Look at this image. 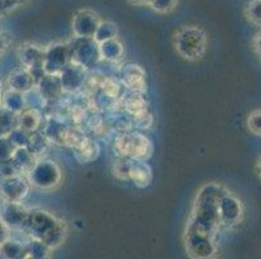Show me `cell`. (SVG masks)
<instances>
[{
    "label": "cell",
    "mask_w": 261,
    "mask_h": 259,
    "mask_svg": "<svg viewBox=\"0 0 261 259\" xmlns=\"http://www.w3.org/2000/svg\"><path fill=\"white\" fill-rule=\"evenodd\" d=\"M121 83L129 91L139 92V94H143L147 91L146 73L141 66L135 65V64H129V65L123 66Z\"/></svg>",
    "instance_id": "cell-6"
},
{
    "label": "cell",
    "mask_w": 261,
    "mask_h": 259,
    "mask_svg": "<svg viewBox=\"0 0 261 259\" xmlns=\"http://www.w3.org/2000/svg\"><path fill=\"white\" fill-rule=\"evenodd\" d=\"M22 254H26V246L21 245L20 242L13 241L9 237L0 245V256L4 258H20Z\"/></svg>",
    "instance_id": "cell-9"
},
{
    "label": "cell",
    "mask_w": 261,
    "mask_h": 259,
    "mask_svg": "<svg viewBox=\"0 0 261 259\" xmlns=\"http://www.w3.org/2000/svg\"><path fill=\"white\" fill-rule=\"evenodd\" d=\"M0 201H2V198H0Z\"/></svg>",
    "instance_id": "cell-15"
},
{
    "label": "cell",
    "mask_w": 261,
    "mask_h": 259,
    "mask_svg": "<svg viewBox=\"0 0 261 259\" xmlns=\"http://www.w3.org/2000/svg\"><path fill=\"white\" fill-rule=\"evenodd\" d=\"M2 94H3V92H2V84H0V97H2Z\"/></svg>",
    "instance_id": "cell-14"
},
{
    "label": "cell",
    "mask_w": 261,
    "mask_h": 259,
    "mask_svg": "<svg viewBox=\"0 0 261 259\" xmlns=\"http://www.w3.org/2000/svg\"><path fill=\"white\" fill-rule=\"evenodd\" d=\"M126 179L132 180L135 185L144 188L151 184L152 180V171L148 163L144 160H132L127 158Z\"/></svg>",
    "instance_id": "cell-7"
},
{
    "label": "cell",
    "mask_w": 261,
    "mask_h": 259,
    "mask_svg": "<svg viewBox=\"0 0 261 259\" xmlns=\"http://www.w3.org/2000/svg\"><path fill=\"white\" fill-rule=\"evenodd\" d=\"M34 83L35 79L33 78L32 73H30L26 68H23L22 70L13 71L8 78L9 89L13 90V91L21 92V94L23 95H25L26 92H29L30 90H33Z\"/></svg>",
    "instance_id": "cell-8"
},
{
    "label": "cell",
    "mask_w": 261,
    "mask_h": 259,
    "mask_svg": "<svg viewBox=\"0 0 261 259\" xmlns=\"http://www.w3.org/2000/svg\"><path fill=\"white\" fill-rule=\"evenodd\" d=\"M129 2L135 6H144V4H148L149 0H129Z\"/></svg>",
    "instance_id": "cell-13"
},
{
    "label": "cell",
    "mask_w": 261,
    "mask_h": 259,
    "mask_svg": "<svg viewBox=\"0 0 261 259\" xmlns=\"http://www.w3.org/2000/svg\"><path fill=\"white\" fill-rule=\"evenodd\" d=\"M29 184L20 174L0 179V198L2 201L21 203L29 193Z\"/></svg>",
    "instance_id": "cell-3"
},
{
    "label": "cell",
    "mask_w": 261,
    "mask_h": 259,
    "mask_svg": "<svg viewBox=\"0 0 261 259\" xmlns=\"http://www.w3.org/2000/svg\"><path fill=\"white\" fill-rule=\"evenodd\" d=\"M9 239V228L0 220V245Z\"/></svg>",
    "instance_id": "cell-12"
},
{
    "label": "cell",
    "mask_w": 261,
    "mask_h": 259,
    "mask_svg": "<svg viewBox=\"0 0 261 259\" xmlns=\"http://www.w3.org/2000/svg\"><path fill=\"white\" fill-rule=\"evenodd\" d=\"M115 147L121 157L132 160H148L152 154V144L141 132L126 131L116 139Z\"/></svg>",
    "instance_id": "cell-2"
},
{
    "label": "cell",
    "mask_w": 261,
    "mask_h": 259,
    "mask_svg": "<svg viewBox=\"0 0 261 259\" xmlns=\"http://www.w3.org/2000/svg\"><path fill=\"white\" fill-rule=\"evenodd\" d=\"M148 6L158 13H169L177 6V0H149Z\"/></svg>",
    "instance_id": "cell-11"
},
{
    "label": "cell",
    "mask_w": 261,
    "mask_h": 259,
    "mask_svg": "<svg viewBox=\"0 0 261 259\" xmlns=\"http://www.w3.org/2000/svg\"><path fill=\"white\" fill-rule=\"evenodd\" d=\"M207 35L195 25L182 26L174 35L175 51L184 59L198 61L207 52Z\"/></svg>",
    "instance_id": "cell-1"
},
{
    "label": "cell",
    "mask_w": 261,
    "mask_h": 259,
    "mask_svg": "<svg viewBox=\"0 0 261 259\" xmlns=\"http://www.w3.org/2000/svg\"><path fill=\"white\" fill-rule=\"evenodd\" d=\"M28 217H29V211L25 210L21 203L2 201L0 204V220L9 229H21V228L23 229Z\"/></svg>",
    "instance_id": "cell-4"
},
{
    "label": "cell",
    "mask_w": 261,
    "mask_h": 259,
    "mask_svg": "<svg viewBox=\"0 0 261 259\" xmlns=\"http://www.w3.org/2000/svg\"><path fill=\"white\" fill-rule=\"evenodd\" d=\"M116 35H117V27H116L115 23L109 22V21H100L92 39L98 37H104L101 42H107V40L115 39Z\"/></svg>",
    "instance_id": "cell-10"
},
{
    "label": "cell",
    "mask_w": 261,
    "mask_h": 259,
    "mask_svg": "<svg viewBox=\"0 0 261 259\" xmlns=\"http://www.w3.org/2000/svg\"><path fill=\"white\" fill-rule=\"evenodd\" d=\"M100 17L98 13L84 9L75 13L73 18V30L77 38H94L96 28L100 23Z\"/></svg>",
    "instance_id": "cell-5"
}]
</instances>
